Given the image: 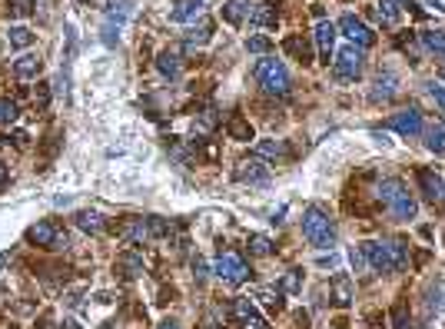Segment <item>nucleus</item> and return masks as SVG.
I'll use <instances>...</instances> for the list:
<instances>
[{
  "label": "nucleus",
  "instance_id": "nucleus-19",
  "mask_svg": "<svg viewBox=\"0 0 445 329\" xmlns=\"http://www.w3.org/2000/svg\"><path fill=\"white\" fill-rule=\"evenodd\" d=\"M286 54L293 57V60H299V64H313V47H309V40H303L299 33H293V37H286Z\"/></svg>",
  "mask_w": 445,
  "mask_h": 329
},
{
  "label": "nucleus",
  "instance_id": "nucleus-22",
  "mask_svg": "<svg viewBox=\"0 0 445 329\" xmlns=\"http://www.w3.org/2000/svg\"><path fill=\"white\" fill-rule=\"evenodd\" d=\"M156 67H160V74L170 80H176L180 74H183V64H180V54H173V50H163V54L156 57Z\"/></svg>",
  "mask_w": 445,
  "mask_h": 329
},
{
  "label": "nucleus",
  "instance_id": "nucleus-13",
  "mask_svg": "<svg viewBox=\"0 0 445 329\" xmlns=\"http://www.w3.org/2000/svg\"><path fill=\"white\" fill-rule=\"evenodd\" d=\"M233 316L239 319L243 329H270V323L260 316V309L253 306L250 299H236V303H233Z\"/></svg>",
  "mask_w": 445,
  "mask_h": 329
},
{
  "label": "nucleus",
  "instance_id": "nucleus-21",
  "mask_svg": "<svg viewBox=\"0 0 445 329\" xmlns=\"http://www.w3.org/2000/svg\"><path fill=\"white\" fill-rule=\"evenodd\" d=\"M246 13H250V0H226L223 4V21L239 27V23H246Z\"/></svg>",
  "mask_w": 445,
  "mask_h": 329
},
{
  "label": "nucleus",
  "instance_id": "nucleus-39",
  "mask_svg": "<svg viewBox=\"0 0 445 329\" xmlns=\"http://www.w3.org/2000/svg\"><path fill=\"white\" fill-rule=\"evenodd\" d=\"M256 296H260V299H266V303H270L272 309H279V306H282V296H279V293H272V289H260Z\"/></svg>",
  "mask_w": 445,
  "mask_h": 329
},
{
  "label": "nucleus",
  "instance_id": "nucleus-27",
  "mask_svg": "<svg viewBox=\"0 0 445 329\" xmlns=\"http://www.w3.org/2000/svg\"><path fill=\"white\" fill-rule=\"evenodd\" d=\"M419 40H422V47L429 54L445 57V33L442 30H425V33H419Z\"/></svg>",
  "mask_w": 445,
  "mask_h": 329
},
{
  "label": "nucleus",
  "instance_id": "nucleus-6",
  "mask_svg": "<svg viewBox=\"0 0 445 329\" xmlns=\"http://www.w3.org/2000/svg\"><path fill=\"white\" fill-rule=\"evenodd\" d=\"M27 243L30 246H40V250H67V236L57 230V223L50 219H40L27 230Z\"/></svg>",
  "mask_w": 445,
  "mask_h": 329
},
{
  "label": "nucleus",
  "instance_id": "nucleus-24",
  "mask_svg": "<svg viewBox=\"0 0 445 329\" xmlns=\"http://www.w3.org/2000/svg\"><path fill=\"white\" fill-rule=\"evenodd\" d=\"M209 37H213V21H209V17H200V27H193V30L186 33V50L207 44Z\"/></svg>",
  "mask_w": 445,
  "mask_h": 329
},
{
  "label": "nucleus",
  "instance_id": "nucleus-46",
  "mask_svg": "<svg viewBox=\"0 0 445 329\" xmlns=\"http://www.w3.org/2000/svg\"><path fill=\"white\" fill-rule=\"evenodd\" d=\"M100 329H120V326H117V323H103V326H100Z\"/></svg>",
  "mask_w": 445,
  "mask_h": 329
},
{
  "label": "nucleus",
  "instance_id": "nucleus-47",
  "mask_svg": "<svg viewBox=\"0 0 445 329\" xmlns=\"http://www.w3.org/2000/svg\"><path fill=\"white\" fill-rule=\"evenodd\" d=\"M442 77H445V64H442Z\"/></svg>",
  "mask_w": 445,
  "mask_h": 329
},
{
  "label": "nucleus",
  "instance_id": "nucleus-44",
  "mask_svg": "<svg viewBox=\"0 0 445 329\" xmlns=\"http://www.w3.org/2000/svg\"><path fill=\"white\" fill-rule=\"evenodd\" d=\"M57 329H80V326H76V319H64V323H60Z\"/></svg>",
  "mask_w": 445,
  "mask_h": 329
},
{
  "label": "nucleus",
  "instance_id": "nucleus-31",
  "mask_svg": "<svg viewBox=\"0 0 445 329\" xmlns=\"http://www.w3.org/2000/svg\"><path fill=\"white\" fill-rule=\"evenodd\" d=\"M246 246H250L253 256H270V253H272L270 236H262V233H253L250 240H246Z\"/></svg>",
  "mask_w": 445,
  "mask_h": 329
},
{
  "label": "nucleus",
  "instance_id": "nucleus-18",
  "mask_svg": "<svg viewBox=\"0 0 445 329\" xmlns=\"http://www.w3.org/2000/svg\"><path fill=\"white\" fill-rule=\"evenodd\" d=\"M329 289H333V303H336L339 309H346L349 303H352V279H349L346 273H336V276H333Z\"/></svg>",
  "mask_w": 445,
  "mask_h": 329
},
{
  "label": "nucleus",
  "instance_id": "nucleus-48",
  "mask_svg": "<svg viewBox=\"0 0 445 329\" xmlns=\"http://www.w3.org/2000/svg\"><path fill=\"white\" fill-rule=\"evenodd\" d=\"M80 4H87V0H80Z\"/></svg>",
  "mask_w": 445,
  "mask_h": 329
},
{
  "label": "nucleus",
  "instance_id": "nucleus-9",
  "mask_svg": "<svg viewBox=\"0 0 445 329\" xmlns=\"http://www.w3.org/2000/svg\"><path fill=\"white\" fill-rule=\"evenodd\" d=\"M419 187H422L425 200L432 203V207L442 209L445 207V180L435 170H419Z\"/></svg>",
  "mask_w": 445,
  "mask_h": 329
},
{
  "label": "nucleus",
  "instance_id": "nucleus-34",
  "mask_svg": "<svg viewBox=\"0 0 445 329\" xmlns=\"http://www.w3.org/2000/svg\"><path fill=\"white\" fill-rule=\"evenodd\" d=\"M17 113H21V110H17V103H13V100L0 97V127L13 123V120H17Z\"/></svg>",
  "mask_w": 445,
  "mask_h": 329
},
{
  "label": "nucleus",
  "instance_id": "nucleus-37",
  "mask_svg": "<svg viewBox=\"0 0 445 329\" xmlns=\"http://www.w3.org/2000/svg\"><path fill=\"white\" fill-rule=\"evenodd\" d=\"M429 97H432V103L442 110V117H445V87L442 83H429Z\"/></svg>",
  "mask_w": 445,
  "mask_h": 329
},
{
  "label": "nucleus",
  "instance_id": "nucleus-42",
  "mask_svg": "<svg viewBox=\"0 0 445 329\" xmlns=\"http://www.w3.org/2000/svg\"><path fill=\"white\" fill-rule=\"evenodd\" d=\"M193 276L200 279V283L207 279V266H203V260H193Z\"/></svg>",
  "mask_w": 445,
  "mask_h": 329
},
{
  "label": "nucleus",
  "instance_id": "nucleus-26",
  "mask_svg": "<svg viewBox=\"0 0 445 329\" xmlns=\"http://www.w3.org/2000/svg\"><path fill=\"white\" fill-rule=\"evenodd\" d=\"M226 133H229V140H239V143L253 140V127L246 117H233V120L226 123Z\"/></svg>",
  "mask_w": 445,
  "mask_h": 329
},
{
  "label": "nucleus",
  "instance_id": "nucleus-1",
  "mask_svg": "<svg viewBox=\"0 0 445 329\" xmlns=\"http://www.w3.org/2000/svg\"><path fill=\"white\" fill-rule=\"evenodd\" d=\"M362 253H366L372 270H379V273H399L409 263L405 240H369V243H362Z\"/></svg>",
  "mask_w": 445,
  "mask_h": 329
},
{
  "label": "nucleus",
  "instance_id": "nucleus-43",
  "mask_svg": "<svg viewBox=\"0 0 445 329\" xmlns=\"http://www.w3.org/2000/svg\"><path fill=\"white\" fill-rule=\"evenodd\" d=\"M27 140H30V137H27V130H17V133H13V143H17V146H23Z\"/></svg>",
  "mask_w": 445,
  "mask_h": 329
},
{
  "label": "nucleus",
  "instance_id": "nucleus-10",
  "mask_svg": "<svg viewBox=\"0 0 445 329\" xmlns=\"http://www.w3.org/2000/svg\"><path fill=\"white\" fill-rule=\"evenodd\" d=\"M389 130L402 133V137H419L422 133V113L419 110H402L389 117Z\"/></svg>",
  "mask_w": 445,
  "mask_h": 329
},
{
  "label": "nucleus",
  "instance_id": "nucleus-20",
  "mask_svg": "<svg viewBox=\"0 0 445 329\" xmlns=\"http://www.w3.org/2000/svg\"><path fill=\"white\" fill-rule=\"evenodd\" d=\"M76 226H80L83 233H93V236H100V233L107 230V219L100 217L97 209H80V213H76Z\"/></svg>",
  "mask_w": 445,
  "mask_h": 329
},
{
  "label": "nucleus",
  "instance_id": "nucleus-33",
  "mask_svg": "<svg viewBox=\"0 0 445 329\" xmlns=\"http://www.w3.org/2000/svg\"><path fill=\"white\" fill-rule=\"evenodd\" d=\"M392 329H415L405 303H395V309H392Z\"/></svg>",
  "mask_w": 445,
  "mask_h": 329
},
{
  "label": "nucleus",
  "instance_id": "nucleus-41",
  "mask_svg": "<svg viewBox=\"0 0 445 329\" xmlns=\"http://www.w3.org/2000/svg\"><path fill=\"white\" fill-rule=\"evenodd\" d=\"M7 183H11V166H7L4 160H0V190L7 187Z\"/></svg>",
  "mask_w": 445,
  "mask_h": 329
},
{
  "label": "nucleus",
  "instance_id": "nucleus-25",
  "mask_svg": "<svg viewBox=\"0 0 445 329\" xmlns=\"http://www.w3.org/2000/svg\"><path fill=\"white\" fill-rule=\"evenodd\" d=\"M286 154H289V146L282 140H260L256 143V156H260V160H282Z\"/></svg>",
  "mask_w": 445,
  "mask_h": 329
},
{
  "label": "nucleus",
  "instance_id": "nucleus-16",
  "mask_svg": "<svg viewBox=\"0 0 445 329\" xmlns=\"http://www.w3.org/2000/svg\"><path fill=\"white\" fill-rule=\"evenodd\" d=\"M196 17H203V0H176L173 11H170L173 23H186V21H196Z\"/></svg>",
  "mask_w": 445,
  "mask_h": 329
},
{
  "label": "nucleus",
  "instance_id": "nucleus-28",
  "mask_svg": "<svg viewBox=\"0 0 445 329\" xmlns=\"http://www.w3.org/2000/svg\"><path fill=\"white\" fill-rule=\"evenodd\" d=\"M7 40H11L13 50H27V47L33 44V30L30 27H11V30H7Z\"/></svg>",
  "mask_w": 445,
  "mask_h": 329
},
{
  "label": "nucleus",
  "instance_id": "nucleus-7",
  "mask_svg": "<svg viewBox=\"0 0 445 329\" xmlns=\"http://www.w3.org/2000/svg\"><path fill=\"white\" fill-rule=\"evenodd\" d=\"M333 74H336V80H346V83L359 80V74H362V50H356V47H346V50L336 57Z\"/></svg>",
  "mask_w": 445,
  "mask_h": 329
},
{
  "label": "nucleus",
  "instance_id": "nucleus-3",
  "mask_svg": "<svg viewBox=\"0 0 445 329\" xmlns=\"http://www.w3.org/2000/svg\"><path fill=\"white\" fill-rule=\"evenodd\" d=\"M379 200H382V207L389 209L395 219H412L415 217V200L412 193H409V187L402 183V180H382L379 183Z\"/></svg>",
  "mask_w": 445,
  "mask_h": 329
},
{
  "label": "nucleus",
  "instance_id": "nucleus-40",
  "mask_svg": "<svg viewBox=\"0 0 445 329\" xmlns=\"http://www.w3.org/2000/svg\"><path fill=\"white\" fill-rule=\"evenodd\" d=\"M282 289H286V293H296V289H299V270H289V276L282 279Z\"/></svg>",
  "mask_w": 445,
  "mask_h": 329
},
{
  "label": "nucleus",
  "instance_id": "nucleus-2",
  "mask_svg": "<svg viewBox=\"0 0 445 329\" xmlns=\"http://www.w3.org/2000/svg\"><path fill=\"white\" fill-rule=\"evenodd\" d=\"M303 236L313 243L316 250H329L333 243H336V226H333V219L323 207H306L303 213Z\"/></svg>",
  "mask_w": 445,
  "mask_h": 329
},
{
  "label": "nucleus",
  "instance_id": "nucleus-17",
  "mask_svg": "<svg viewBox=\"0 0 445 329\" xmlns=\"http://www.w3.org/2000/svg\"><path fill=\"white\" fill-rule=\"evenodd\" d=\"M117 273L123 276V279H137V276L143 273V256L140 253H133V250L120 253L117 256Z\"/></svg>",
  "mask_w": 445,
  "mask_h": 329
},
{
  "label": "nucleus",
  "instance_id": "nucleus-14",
  "mask_svg": "<svg viewBox=\"0 0 445 329\" xmlns=\"http://www.w3.org/2000/svg\"><path fill=\"white\" fill-rule=\"evenodd\" d=\"M117 233H120V240H123V243H146V240H153L150 219H143V217H130Z\"/></svg>",
  "mask_w": 445,
  "mask_h": 329
},
{
  "label": "nucleus",
  "instance_id": "nucleus-8",
  "mask_svg": "<svg viewBox=\"0 0 445 329\" xmlns=\"http://www.w3.org/2000/svg\"><path fill=\"white\" fill-rule=\"evenodd\" d=\"M233 176H236L239 183H266L270 180V166L262 163L260 156H250V160H239Z\"/></svg>",
  "mask_w": 445,
  "mask_h": 329
},
{
  "label": "nucleus",
  "instance_id": "nucleus-23",
  "mask_svg": "<svg viewBox=\"0 0 445 329\" xmlns=\"http://www.w3.org/2000/svg\"><path fill=\"white\" fill-rule=\"evenodd\" d=\"M395 83H399V80H395V74H389V70H386V74L376 80L372 100H376V103H386V100H392V97H395Z\"/></svg>",
  "mask_w": 445,
  "mask_h": 329
},
{
  "label": "nucleus",
  "instance_id": "nucleus-5",
  "mask_svg": "<svg viewBox=\"0 0 445 329\" xmlns=\"http://www.w3.org/2000/svg\"><path fill=\"white\" fill-rule=\"evenodd\" d=\"M213 273L226 286H243L250 279V266H246V260L236 256V253H219L216 263H213Z\"/></svg>",
  "mask_w": 445,
  "mask_h": 329
},
{
  "label": "nucleus",
  "instance_id": "nucleus-15",
  "mask_svg": "<svg viewBox=\"0 0 445 329\" xmlns=\"http://www.w3.org/2000/svg\"><path fill=\"white\" fill-rule=\"evenodd\" d=\"M40 70H44V60L37 54H23L13 60V77L17 80H37L40 77Z\"/></svg>",
  "mask_w": 445,
  "mask_h": 329
},
{
  "label": "nucleus",
  "instance_id": "nucleus-36",
  "mask_svg": "<svg viewBox=\"0 0 445 329\" xmlns=\"http://www.w3.org/2000/svg\"><path fill=\"white\" fill-rule=\"evenodd\" d=\"M196 130H213V127H216V110H203V113H200V117H196V123H193Z\"/></svg>",
  "mask_w": 445,
  "mask_h": 329
},
{
  "label": "nucleus",
  "instance_id": "nucleus-4",
  "mask_svg": "<svg viewBox=\"0 0 445 329\" xmlns=\"http://www.w3.org/2000/svg\"><path fill=\"white\" fill-rule=\"evenodd\" d=\"M256 83H260L262 93H270V97H286V93H289V70H286L282 60L266 54L260 64H256Z\"/></svg>",
  "mask_w": 445,
  "mask_h": 329
},
{
  "label": "nucleus",
  "instance_id": "nucleus-35",
  "mask_svg": "<svg viewBox=\"0 0 445 329\" xmlns=\"http://www.w3.org/2000/svg\"><path fill=\"white\" fill-rule=\"evenodd\" d=\"M425 146H429L432 154H445V127H435V130H429V140H425Z\"/></svg>",
  "mask_w": 445,
  "mask_h": 329
},
{
  "label": "nucleus",
  "instance_id": "nucleus-32",
  "mask_svg": "<svg viewBox=\"0 0 445 329\" xmlns=\"http://www.w3.org/2000/svg\"><path fill=\"white\" fill-rule=\"evenodd\" d=\"M246 50H250V54L266 57L272 50V40L270 37H262V33H253V37H246Z\"/></svg>",
  "mask_w": 445,
  "mask_h": 329
},
{
  "label": "nucleus",
  "instance_id": "nucleus-12",
  "mask_svg": "<svg viewBox=\"0 0 445 329\" xmlns=\"http://www.w3.org/2000/svg\"><path fill=\"white\" fill-rule=\"evenodd\" d=\"M316 47H319V60L329 64L333 47H336V23L326 21V17H319V23H316Z\"/></svg>",
  "mask_w": 445,
  "mask_h": 329
},
{
  "label": "nucleus",
  "instance_id": "nucleus-45",
  "mask_svg": "<svg viewBox=\"0 0 445 329\" xmlns=\"http://www.w3.org/2000/svg\"><path fill=\"white\" fill-rule=\"evenodd\" d=\"M156 329H183V326H176V323H170V319H166V323H160Z\"/></svg>",
  "mask_w": 445,
  "mask_h": 329
},
{
  "label": "nucleus",
  "instance_id": "nucleus-30",
  "mask_svg": "<svg viewBox=\"0 0 445 329\" xmlns=\"http://www.w3.org/2000/svg\"><path fill=\"white\" fill-rule=\"evenodd\" d=\"M33 0H7V17L11 21H23V17H30L33 13Z\"/></svg>",
  "mask_w": 445,
  "mask_h": 329
},
{
  "label": "nucleus",
  "instance_id": "nucleus-29",
  "mask_svg": "<svg viewBox=\"0 0 445 329\" xmlns=\"http://www.w3.org/2000/svg\"><path fill=\"white\" fill-rule=\"evenodd\" d=\"M399 4H402V0H382L379 11H376V17H379L386 27H395V21H399Z\"/></svg>",
  "mask_w": 445,
  "mask_h": 329
},
{
  "label": "nucleus",
  "instance_id": "nucleus-38",
  "mask_svg": "<svg viewBox=\"0 0 445 329\" xmlns=\"http://www.w3.org/2000/svg\"><path fill=\"white\" fill-rule=\"evenodd\" d=\"M47 107H50V87H47V83H37V110L44 113Z\"/></svg>",
  "mask_w": 445,
  "mask_h": 329
},
{
  "label": "nucleus",
  "instance_id": "nucleus-11",
  "mask_svg": "<svg viewBox=\"0 0 445 329\" xmlns=\"http://www.w3.org/2000/svg\"><path fill=\"white\" fill-rule=\"evenodd\" d=\"M339 30L346 33V37L356 47H372V40H376V33H372L362 21H359V17H352V13H346V17L339 21Z\"/></svg>",
  "mask_w": 445,
  "mask_h": 329
}]
</instances>
